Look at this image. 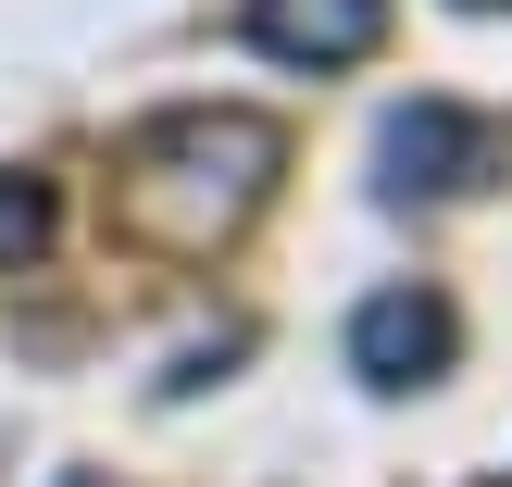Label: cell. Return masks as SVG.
<instances>
[{
  "label": "cell",
  "instance_id": "obj_1",
  "mask_svg": "<svg viewBox=\"0 0 512 487\" xmlns=\"http://www.w3.org/2000/svg\"><path fill=\"white\" fill-rule=\"evenodd\" d=\"M275 163H288V138H275L263 113H163L138 150H125V213H138L163 250H225L250 213H263Z\"/></svg>",
  "mask_w": 512,
  "mask_h": 487
},
{
  "label": "cell",
  "instance_id": "obj_2",
  "mask_svg": "<svg viewBox=\"0 0 512 487\" xmlns=\"http://www.w3.org/2000/svg\"><path fill=\"white\" fill-rule=\"evenodd\" d=\"M375 163H388V175H375L388 200H463V188H488V175H500V125L450 113V100H413V113H388Z\"/></svg>",
  "mask_w": 512,
  "mask_h": 487
},
{
  "label": "cell",
  "instance_id": "obj_3",
  "mask_svg": "<svg viewBox=\"0 0 512 487\" xmlns=\"http://www.w3.org/2000/svg\"><path fill=\"white\" fill-rule=\"evenodd\" d=\"M450 350H463V325H450L438 288H375L363 313H350V375H363V388H438Z\"/></svg>",
  "mask_w": 512,
  "mask_h": 487
},
{
  "label": "cell",
  "instance_id": "obj_4",
  "mask_svg": "<svg viewBox=\"0 0 512 487\" xmlns=\"http://www.w3.org/2000/svg\"><path fill=\"white\" fill-rule=\"evenodd\" d=\"M388 38V0H250V50H275V63H363V50Z\"/></svg>",
  "mask_w": 512,
  "mask_h": 487
},
{
  "label": "cell",
  "instance_id": "obj_5",
  "mask_svg": "<svg viewBox=\"0 0 512 487\" xmlns=\"http://www.w3.org/2000/svg\"><path fill=\"white\" fill-rule=\"evenodd\" d=\"M38 250H50V188L0 175V263H38Z\"/></svg>",
  "mask_w": 512,
  "mask_h": 487
}]
</instances>
